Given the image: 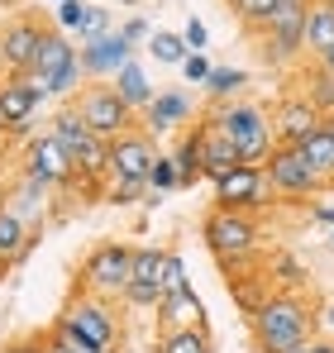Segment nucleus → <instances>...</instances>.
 <instances>
[{
    "instance_id": "obj_1",
    "label": "nucleus",
    "mask_w": 334,
    "mask_h": 353,
    "mask_svg": "<svg viewBox=\"0 0 334 353\" xmlns=\"http://www.w3.org/2000/svg\"><path fill=\"white\" fill-rule=\"evenodd\" d=\"M315 320H320V315H315L296 292H273L253 315H248L258 353H286V349H296V344H311V339H315Z\"/></svg>"
},
{
    "instance_id": "obj_2",
    "label": "nucleus",
    "mask_w": 334,
    "mask_h": 353,
    "mask_svg": "<svg viewBox=\"0 0 334 353\" xmlns=\"http://www.w3.org/2000/svg\"><path fill=\"white\" fill-rule=\"evenodd\" d=\"M215 119V129H220L224 139L239 148V158L248 163V168H263L268 158H273V148H277V134H273V115L258 105V101H224L210 110Z\"/></svg>"
},
{
    "instance_id": "obj_3",
    "label": "nucleus",
    "mask_w": 334,
    "mask_h": 353,
    "mask_svg": "<svg viewBox=\"0 0 334 353\" xmlns=\"http://www.w3.org/2000/svg\"><path fill=\"white\" fill-rule=\"evenodd\" d=\"M57 330L72 339V344H91V349H119V320H115V301L110 296H96V292H77L67 296V305L57 310L53 320Z\"/></svg>"
},
{
    "instance_id": "obj_4",
    "label": "nucleus",
    "mask_w": 334,
    "mask_h": 353,
    "mask_svg": "<svg viewBox=\"0 0 334 353\" xmlns=\"http://www.w3.org/2000/svg\"><path fill=\"white\" fill-rule=\"evenodd\" d=\"M201 239H206V248L215 253L220 268H239V263H248L253 248H258V230H253V220H248L244 210H220V205L201 220Z\"/></svg>"
},
{
    "instance_id": "obj_5",
    "label": "nucleus",
    "mask_w": 334,
    "mask_h": 353,
    "mask_svg": "<svg viewBox=\"0 0 334 353\" xmlns=\"http://www.w3.org/2000/svg\"><path fill=\"white\" fill-rule=\"evenodd\" d=\"M129 282H134V248L129 243L106 239V243H96L86 253V263H81V292L119 301V296L129 292Z\"/></svg>"
},
{
    "instance_id": "obj_6",
    "label": "nucleus",
    "mask_w": 334,
    "mask_h": 353,
    "mask_svg": "<svg viewBox=\"0 0 334 353\" xmlns=\"http://www.w3.org/2000/svg\"><path fill=\"white\" fill-rule=\"evenodd\" d=\"M72 110L91 124V134H101V139H119V134H129L134 129V119L139 110H129L124 105V96L115 91L110 81H96V86H81L77 91V101H72Z\"/></svg>"
},
{
    "instance_id": "obj_7",
    "label": "nucleus",
    "mask_w": 334,
    "mask_h": 353,
    "mask_svg": "<svg viewBox=\"0 0 334 353\" xmlns=\"http://www.w3.org/2000/svg\"><path fill=\"white\" fill-rule=\"evenodd\" d=\"M306 10L311 5H296V0H282L268 34L258 39V53L268 67H291V62L306 58Z\"/></svg>"
},
{
    "instance_id": "obj_8",
    "label": "nucleus",
    "mask_w": 334,
    "mask_h": 353,
    "mask_svg": "<svg viewBox=\"0 0 334 353\" xmlns=\"http://www.w3.org/2000/svg\"><path fill=\"white\" fill-rule=\"evenodd\" d=\"M263 176H268L273 196H282V201H306V196L325 191V181L311 172V163H306L301 148H291V143H277V148H273V158L263 163Z\"/></svg>"
},
{
    "instance_id": "obj_9",
    "label": "nucleus",
    "mask_w": 334,
    "mask_h": 353,
    "mask_svg": "<svg viewBox=\"0 0 334 353\" xmlns=\"http://www.w3.org/2000/svg\"><path fill=\"white\" fill-rule=\"evenodd\" d=\"M43 24L34 19V14H10L5 19V29H0V58H5V77H24L29 67H34V53H39V43H43Z\"/></svg>"
},
{
    "instance_id": "obj_10",
    "label": "nucleus",
    "mask_w": 334,
    "mask_h": 353,
    "mask_svg": "<svg viewBox=\"0 0 334 353\" xmlns=\"http://www.w3.org/2000/svg\"><path fill=\"white\" fill-rule=\"evenodd\" d=\"M24 176H34V181H43V186H77V163L67 158V148L57 143L53 134H43V139H34L29 143V153H24Z\"/></svg>"
},
{
    "instance_id": "obj_11",
    "label": "nucleus",
    "mask_w": 334,
    "mask_h": 353,
    "mask_svg": "<svg viewBox=\"0 0 334 353\" xmlns=\"http://www.w3.org/2000/svg\"><path fill=\"white\" fill-rule=\"evenodd\" d=\"M210 191H215V205L220 210H258L263 205V196H268V176H263V168H234V172H224L210 181Z\"/></svg>"
},
{
    "instance_id": "obj_12",
    "label": "nucleus",
    "mask_w": 334,
    "mask_h": 353,
    "mask_svg": "<svg viewBox=\"0 0 334 353\" xmlns=\"http://www.w3.org/2000/svg\"><path fill=\"white\" fill-rule=\"evenodd\" d=\"M158 158L163 153L153 148V134H144V129H129V134L110 139V176H139V181H148Z\"/></svg>"
},
{
    "instance_id": "obj_13",
    "label": "nucleus",
    "mask_w": 334,
    "mask_h": 353,
    "mask_svg": "<svg viewBox=\"0 0 334 353\" xmlns=\"http://www.w3.org/2000/svg\"><path fill=\"white\" fill-rule=\"evenodd\" d=\"M320 124H325V115H320L311 101H301L296 91H291V96H282L277 110H273V134H277V143H291V148H296L301 139H311Z\"/></svg>"
},
{
    "instance_id": "obj_14",
    "label": "nucleus",
    "mask_w": 334,
    "mask_h": 353,
    "mask_svg": "<svg viewBox=\"0 0 334 353\" xmlns=\"http://www.w3.org/2000/svg\"><path fill=\"white\" fill-rule=\"evenodd\" d=\"M81 72L86 77H115L124 62H134V43L119 34V29H110V34H101V39H91V43H81Z\"/></svg>"
},
{
    "instance_id": "obj_15",
    "label": "nucleus",
    "mask_w": 334,
    "mask_h": 353,
    "mask_svg": "<svg viewBox=\"0 0 334 353\" xmlns=\"http://www.w3.org/2000/svg\"><path fill=\"white\" fill-rule=\"evenodd\" d=\"M39 105H43V101L24 86V77H5V81H0V115L10 124V134H29Z\"/></svg>"
},
{
    "instance_id": "obj_16",
    "label": "nucleus",
    "mask_w": 334,
    "mask_h": 353,
    "mask_svg": "<svg viewBox=\"0 0 334 353\" xmlns=\"http://www.w3.org/2000/svg\"><path fill=\"white\" fill-rule=\"evenodd\" d=\"M206 325V305L201 296L191 292H167L163 305H158V334H172V330H201Z\"/></svg>"
},
{
    "instance_id": "obj_17",
    "label": "nucleus",
    "mask_w": 334,
    "mask_h": 353,
    "mask_svg": "<svg viewBox=\"0 0 334 353\" xmlns=\"http://www.w3.org/2000/svg\"><path fill=\"white\" fill-rule=\"evenodd\" d=\"M201 153H206V181H215V176H224V172H234V168H244V158H239V148L224 139L220 129H215V119L206 115L201 124Z\"/></svg>"
},
{
    "instance_id": "obj_18",
    "label": "nucleus",
    "mask_w": 334,
    "mask_h": 353,
    "mask_svg": "<svg viewBox=\"0 0 334 353\" xmlns=\"http://www.w3.org/2000/svg\"><path fill=\"white\" fill-rule=\"evenodd\" d=\"M296 96L311 101L320 115H334V72H325L315 58H306L296 67Z\"/></svg>"
},
{
    "instance_id": "obj_19",
    "label": "nucleus",
    "mask_w": 334,
    "mask_h": 353,
    "mask_svg": "<svg viewBox=\"0 0 334 353\" xmlns=\"http://www.w3.org/2000/svg\"><path fill=\"white\" fill-rule=\"evenodd\" d=\"M191 119V101L181 91H158L153 105L144 110V134H172Z\"/></svg>"
},
{
    "instance_id": "obj_20",
    "label": "nucleus",
    "mask_w": 334,
    "mask_h": 353,
    "mask_svg": "<svg viewBox=\"0 0 334 353\" xmlns=\"http://www.w3.org/2000/svg\"><path fill=\"white\" fill-rule=\"evenodd\" d=\"M39 230H29V220H19L14 210H5L0 205V258H10V263H24L34 248H39Z\"/></svg>"
},
{
    "instance_id": "obj_21",
    "label": "nucleus",
    "mask_w": 334,
    "mask_h": 353,
    "mask_svg": "<svg viewBox=\"0 0 334 353\" xmlns=\"http://www.w3.org/2000/svg\"><path fill=\"white\" fill-rule=\"evenodd\" d=\"M77 53H81V48L72 43V34L48 29V34H43V43H39V53H34V67H29V72L48 81V77H57V72L67 67V62H77Z\"/></svg>"
},
{
    "instance_id": "obj_22",
    "label": "nucleus",
    "mask_w": 334,
    "mask_h": 353,
    "mask_svg": "<svg viewBox=\"0 0 334 353\" xmlns=\"http://www.w3.org/2000/svg\"><path fill=\"white\" fill-rule=\"evenodd\" d=\"M110 86L124 96V105H129V110H148V105H153V96H158V91H153V81H148V72H144L139 62H124V67L115 72Z\"/></svg>"
},
{
    "instance_id": "obj_23",
    "label": "nucleus",
    "mask_w": 334,
    "mask_h": 353,
    "mask_svg": "<svg viewBox=\"0 0 334 353\" xmlns=\"http://www.w3.org/2000/svg\"><path fill=\"white\" fill-rule=\"evenodd\" d=\"M334 48V10L325 0H311L306 10V58H325Z\"/></svg>"
},
{
    "instance_id": "obj_24",
    "label": "nucleus",
    "mask_w": 334,
    "mask_h": 353,
    "mask_svg": "<svg viewBox=\"0 0 334 353\" xmlns=\"http://www.w3.org/2000/svg\"><path fill=\"white\" fill-rule=\"evenodd\" d=\"M296 148H301V158L311 163V172L325 181V191H334V134L330 129L320 124V129H315L311 139H301Z\"/></svg>"
},
{
    "instance_id": "obj_25",
    "label": "nucleus",
    "mask_w": 334,
    "mask_h": 353,
    "mask_svg": "<svg viewBox=\"0 0 334 353\" xmlns=\"http://www.w3.org/2000/svg\"><path fill=\"white\" fill-rule=\"evenodd\" d=\"M172 163H177V172H181V186H196V176H206V153H201V129L181 134V143H177Z\"/></svg>"
},
{
    "instance_id": "obj_26",
    "label": "nucleus",
    "mask_w": 334,
    "mask_h": 353,
    "mask_svg": "<svg viewBox=\"0 0 334 353\" xmlns=\"http://www.w3.org/2000/svg\"><path fill=\"white\" fill-rule=\"evenodd\" d=\"M234 5V14H239V24L253 34V39H263L268 34V24H273V14H277L282 0H229Z\"/></svg>"
},
{
    "instance_id": "obj_27",
    "label": "nucleus",
    "mask_w": 334,
    "mask_h": 353,
    "mask_svg": "<svg viewBox=\"0 0 334 353\" xmlns=\"http://www.w3.org/2000/svg\"><path fill=\"white\" fill-rule=\"evenodd\" d=\"M48 191H53V186H43V181H34V176H19V186L10 191L5 210H14V215L24 220L29 210H43V205H48Z\"/></svg>"
},
{
    "instance_id": "obj_28",
    "label": "nucleus",
    "mask_w": 334,
    "mask_h": 353,
    "mask_svg": "<svg viewBox=\"0 0 334 353\" xmlns=\"http://www.w3.org/2000/svg\"><path fill=\"white\" fill-rule=\"evenodd\" d=\"M244 86H248V72H244V67H215L210 81H206V96H210L215 105H224V101H239Z\"/></svg>"
},
{
    "instance_id": "obj_29",
    "label": "nucleus",
    "mask_w": 334,
    "mask_h": 353,
    "mask_svg": "<svg viewBox=\"0 0 334 353\" xmlns=\"http://www.w3.org/2000/svg\"><path fill=\"white\" fill-rule=\"evenodd\" d=\"M158 353H215L210 344V330H172V334H158Z\"/></svg>"
},
{
    "instance_id": "obj_30",
    "label": "nucleus",
    "mask_w": 334,
    "mask_h": 353,
    "mask_svg": "<svg viewBox=\"0 0 334 353\" xmlns=\"http://www.w3.org/2000/svg\"><path fill=\"white\" fill-rule=\"evenodd\" d=\"M148 53L163 62V67H181V62L191 58L186 39H181V34H172V29H153V39H148Z\"/></svg>"
},
{
    "instance_id": "obj_31",
    "label": "nucleus",
    "mask_w": 334,
    "mask_h": 353,
    "mask_svg": "<svg viewBox=\"0 0 334 353\" xmlns=\"http://www.w3.org/2000/svg\"><path fill=\"white\" fill-rule=\"evenodd\" d=\"M229 292H234V301H239V310H244V315H253V310L273 296V282H268V277H239Z\"/></svg>"
},
{
    "instance_id": "obj_32",
    "label": "nucleus",
    "mask_w": 334,
    "mask_h": 353,
    "mask_svg": "<svg viewBox=\"0 0 334 353\" xmlns=\"http://www.w3.org/2000/svg\"><path fill=\"white\" fill-rule=\"evenodd\" d=\"M163 253L167 248H158V243H139L134 248V282H158L163 277ZM163 287V282H158Z\"/></svg>"
},
{
    "instance_id": "obj_33",
    "label": "nucleus",
    "mask_w": 334,
    "mask_h": 353,
    "mask_svg": "<svg viewBox=\"0 0 334 353\" xmlns=\"http://www.w3.org/2000/svg\"><path fill=\"white\" fill-rule=\"evenodd\" d=\"M158 282H163V292H186V287H191V277H186V258H181L177 248H167V253H163V277H158Z\"/></svg>"
},
{
    "instance_id": "obj_34",
    "label": "nucleus",
    "mask_w": 334,
    "mask_h": 353,
    "mask_svg": "<svg viewBox=\"0 0 334 353\" xmlns=\"http://www.w3.org/2000/svg\"><path fill=\"white\" fill-rule=\"evenodd\" d=\"M163 287H158V282H129V292L119 296V301H124V305H139V310H158V305H163Z\"/></svg>"
},
{
    "instance_id": "obj_35",
    "label": "nucleus",
    "mask_w": 334,
    "mask_h": 353,
    "mask_svg": "<svg viewBox=\"0 0 334 353\" xmlns=\"http://www.w3.org/2000/svg\"><path fill=\"white\" fill-rule=\"evenodd\" d=\"M110 196L115 205H134V201H144L148 196V181H139V176H110Z\"/></svg>"
},
{
    "instance_id": "obj_36",
    "label": "nucleus",
    "mask_w": 334,
    "mask_h": 353,
    "mask_svg": "<svg viewBox=\"0 0 334 353\" xmlns=\"http://www.w3.org/2000/svg\"><path fill=\"white\" fill-rule=\"evenodd\" d=\"M181 186V172H177V163H172V153H163L158 163H153V172H148V191H177Z\"/></svg>"
},
{
    "instance_id": "obj_37",
    "label": "nucleus",
    "mask_w": 334,
    "mask_h": 353,
    "mask_svg": "<svg viewBox=\"0 0 334 353\" xmlns=\"http://www.w3.org/2000/svg\"><path fill=\"white\" fill-rule=\"evenodd\" d=\"M81 77H86V72H81V58L67 62L57 77H48V96H72V91H81Z\"/></svg>"
},
{
    "instance_id": "obj_38",
    "label": "nucleus",
    "mask_w": 334,
    "mask_h": 353,
    "mask_svg": "<svg viewBox=\"0 0 334 353\" xmlns=\"http://www.w3.org/2000/svg\"><path fill=\"white\" fill-rule=\"evenodd\" d=\"M268 272L277 277L282 287H301V282H306V272H301V263H296L291 253H273V263H268Z\"/></svg>"
},
{
    "instance_id": "obj_39",
    "label": "nucleus",
    "mask_w": 334,
    "mask_h": 353,
    "mask_svg": "<svg viewBox=\"0 0 334 353\" xmlns=\"http://www.w3.org/2000/svg\"><path fill=\"white\" fill-rule=\"evenodd\" d=\"M101 34H110V10H101V5H91V10H86V19H81V29H77L72 39H81V43H91V39H101Z\"/></svg>"
},
{
    "instance_id": "obj_40",
    "label": "nucleus",
    "mask_w": 334,
    "mask_h": 353,
    "mask_svg": "<svg viewBox=\"0 0 334 353\" xmlns=\"http://www.w3.org/2000/svg\"><path fill=\"white\" fill-rule=\"evenodd\" d=\"M86 10H91L86 0H62V5H57V29H62V34H77L81 19H86Z\"/></svg>"
},
{
    "instance_id": "obj_41",
    "label": "nucleus",
    "mask_w": 334,
    "mask_h": 353,
    "mask_svg": "<svg viewBox=\"0 0 334 353\" xmlns=\"http://www.w3.org/2000/svg\"><path fill=\"white\" fill-rule=\"evenodd\" d=\"M210 72H215V67H210L206 53H191V58L181 62V77H186L191 86H206V81H210Z\"/></svg>"
},
{
    "instance_id": "obj_42",
    "label": "nucleus",
    "mask_w": 334,
    "mask_h": 353,
    "mask_svg": "<svg viewBox=\"0 0 334 353\" xmlns=\"http://www.w3.org/2000/svg\"><path fill=\"white\" fill-rule=\"evenodd\" d=\"M181 39H186V48H191V53H206V43H210V29H206V24L191 14V19L181 24Z\"/></svg>"
},
{
    "instance_id": "obj_43",
    "label": "nucleus",
    "mask_w": 334,
    "mask_h": 353,
    "mask_svg": "<svg viewBox=\"0 0 334 353\" xmlns=\"http://www.w3.org/2000/svg\"><path fill=\"white\" fill-rule=\"evenodd\" d=\"M119 34H124L129 43H148V39H153V29H148V19H124V24H119Z\"/></svg>"
},
{
    "instance_id": "obj_44",
    "label": "nucleus",
    "mask_w": 334,
    "mask_h": 353,
    "mask_svg": "<svg viewBox=\"0 0 334 353\" xmlns=\"http://www.w3.org/2000/svg\"><path fill=\"white\" fill-rule=\"evenodd\" d=\"M48 353H77V349H72V339H67L57 325H48Z\"/></svg>"
},
{
    "instance_id": "obj_45",
    "label": "nucleus",
    "mask_w": 334,
    "mask_h": 353,
    "mask_svg": "<svg viewBox=\"0 0 334 353\" xmlns=\"http://www.w3.org/2000/svg\"><path fill=\"white\" fill-rule=\"evenodd\" d=\"M311 220H315V225H330V230H334V205H315V215H311Z\"/></svg>"
},
{
    "instance_id": "obj_46",
    "label": "nucleus",
    "mask_w": 334,
    "mask_h": 353,
    "mask_svg": "<svg viewBox=\"0 0 334 353\" xmlns=\"http://www.w3.org/2000/svg\"><path fill=\"white\" fill-rule=\"evenodd\" d=\"M315 353H334V339H315Z\"/></svg>"
},
{
    "instance_id": "obj_47",
    "label": "nucleus",
    "mask_w": 334,
    "mask_h": 353,
    "mask_svg": "<svg viewBox=\"0 0 334 353\" xmlns=\"http://www.w3.org/2000/svg\"><path fill=\"white\" fill-rule=\"evenodd\" d=\"M315 62H320L325 72H334V48H330V53H325V58H315Z\"/></svg>"
},
{
    "instance_id": "obj_48",
    "label": "nucleus",
    "mask_w": 334,
    "mask_h": 353,
    "mask_svg": "<svg viewBox=\"0 0 334 353\" xmlns=\"http://www.w3.org/2000/svg\"><path fill=\"white\" fill-rule=\"evenodd\" d=\"M286 353H315V339L311 344H296V349H286Z\"/></svg>"
},
{
    "instance_id": "obj_49",
    "label": "nucleus",
    "mask_w": 334,
    "mask_h": 353,
    "mask_svg": "<svg viewBox=\"0 0 334 353\" xmlns=\"http://www.w3.org/2000/svg\"><path fill=\"white\" fill-rule=\"evenodd\" d=\"M325 320H330V330H334V296L325 301Z\"/></svg>"
},
{
    "instance_id": "obj_50",
    "label": "nucleus",
    "mask_w": 334,
    "mask_h": 353,
    "mask_svg": "<svg viewBox=\"0 0 334 353\" xmlns=\"http://www.w3.org/2000/svg\"><path fill=\"white\" fill-rule=\"evenodd\" d=\"M5 139H10V124H5V115H0V143H5Z\"/></svg>"
},
{
    "instance_id": "obj_51",
    "label": "nucleus",
    "mask_w": 334,
    "mask_h": 353,
    "mask_svg": "<svg viewBox=\"0 0 334 353\" xmlns=\"http://www.w3.org/2000/svg\"><path fill=\"white\" fill-rule=\"evenodd\" d=\"M10 268H14V263H10V258H0V277H5V272H10Z\"/></svg>"
},
{
    "instance_id": "obj_52",
    "label": "nucleus",
    "mask_w": 334,
    "mask_h": 353,
    "mask_svg": "<svg viewBox=\"0 0 334 353\" xmlns=\"http://www.w3.org/2000/svg\"><path fill=\"white\" fill-rule=\"evenodd\" d=\"M0 10H19V5H14V0H0Z\"/></svg>"
},
{
    "instance_id": "obj_53",
    "label": "nucleus",
    "mask_w": 334,
    "mask_h": 353,
    "mask_svg": "<svg viewBox=\"0 0 334 353\" xmlns=\"http://www.w3.org/2000/svg\"><path fill=\"white\" fill-rule=\"evenodd\" d=\"M119 5H139V0H119Z\"/></svg>"
},
{
    "instance_id": "obj_54",
    "label": "nucleus",
    "mask_w": 334,
    "mask_h": 353,
    "mask_svg": "<svg viewBox=\"0 0 334 353\" xmlns=\"http://www.w3.org/2000/svg\"><path fill=\"white\" fill-rule=\"evenodd\" d=\"M330 248H334V230H330Z\"/></svg>"
},
{
    "instance_id": "obj_55",
    "label": "nucleus",
    "mask_w": 334,
    "mask_h": 353,
    "mask_svg": "<svg viewBox=\"0 0 334 353\" xmlns=\"http://www.w3.org/2000/svg\"><path fill=\"white\" fill-rule=\"evenodd\" d=\"M296 5H311V0H296Z\"/></svg>"
},
{
    "instance_id": "obj_56",
    "label": "nucleus",
    "mask_w": 334,
    "mask_h": 353,
    "mask_svg": "<svg viewBox=\"0 0 334 353\" xmlns=\"http://www.w3.org/2000/svg\"><path fill=\"white\" fill-rule=\"evenodd\" d=\"M0 72H5V58H0Z\"/></svg>"
},
{
    "instance_id": "obj_57",
    "label": "nucleus",
    "mask_w": 334,
    "mask_h": 353,
    "mask_svg": "<svg viewBox=\"0 0 334 353\" xmlns=\"http://www.w3.org/2000/svg\"><path fill=\"white\" fill-rule=\"evenodd\" d=\"M325 5H330V10H334V0H325Z\"/></svg>"
},
{
    "instance_id": "obj_58",
    "label": "nucleus",
    "mask_w": 334,
    "mask_h": 353,
    "mask_svg": "<svg viewBox=\"0 0 334 353\" xmlns=\"http://www.w3.org/2000/svg\"><path fill=\"white\" fill-rule=\"evenodd\" d=\"M14 5H24V0H14Z\"/></svg>"
},
{
    "instance_id": "obj_59",
    "label": "nucleus",
    "mask_w": 334,
    "mask_h": 353,
    "mask_svg": "<svg viewBox=\"0 0 334 353\" xmlns=\"http://www.w3.org/2000/svg\"><path fill=\"white\" fill-rule=\"evenodd\" d=\"M0 353H10V349H0Z\"/></svg>"
},
{
    "instance_id": "obj_60",
    "label": "nucleus",
    "mask_w": 334,
    "mask_h": 353,
    "mask_svg": "<svg viewBox=\"0 0 334 353\" xmlns=\"http://www.w3.org/2000/svg\"><path fill=\"white\" fill-rule=\"evenodd\" d=\"M57 5H62V0H57Z\"/></svg>"
}]
</instances>
